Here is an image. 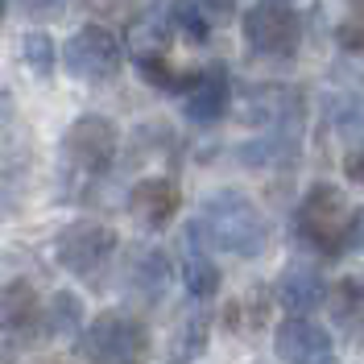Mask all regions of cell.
Listing matches in <instances>:
<instances>
[{"label": "cell", "mask_w": 364, "mask_h": 364, "mask_svg": "<svg viewBox=\"0 0 364 364\" xmlns=\"http://www.w3.org/2000/svg\"><path fill=\"white\" fill-rule=\"evenodd\" d=\"M46 336V311L38 302V290L13 277L0 286V364H17L25 356V348Z\"/></svg>", "instance_id": "277c9868"}, {"label": "cell", "mask_w": 364, "mask_h": 364, "mask_svg": "<svg viewBox=\"0 0 364 364\" xmlns=\"http://www.w3.org/2000/svg\"><path fill=\"white\" fill-rule=\"evenodd\" d=\"M343 174H348L352 182H360V186H364V145H356V149L343 158Z\"/></svg>", "instance_id": "cb8c5ba5"}, {"label": "cell", "mask_w": 364, "mask_h": 364, "mask_svg": "<svg viewBox=\"0 0 364 364\" xmlns=\"http://www.w3.org/2000/svg\"><path fill=\"white\" fill-rule=\"evenodd\" d=\"M170 277H174L170 257L161 249H145V252H136L133 269H129V290H133L141 302H158V298H166V290H170Z\"/></svg>", "instance_id": "9a60e30c"}, {"label": "cell", "mask_w": 364, "mask_h": 364, "mask_svg": "<svg viewBox=\"0 0 364 364\" xmlns=\"http://www.w3.org/2000/svg\"><path fill=\"white\" fill-rule=\"evenodd\" d=\"M116 245H120V236L108 224L75 220V224H67L54 236V261L67 273H75V277H91V273H100L112 261Z\"/></svg>", "instance_id": "ba28073f"}, {"label": "cell", "mask_w": 364, "mask_h": 364, "mask_svg": "<svg viewBox=\"0 0 364 364\" xmlns=\"http://www.w3.org/2000/svg\"><path fill=\"white\" fill-rule=\"evenodd\" d=\"M170 33H174V17L170 13H154V9H141L129 17L124 29V46L129 54H166L170 50Z\"/></svg>", "instance_id": "5bb4252c"}, {"label": "cell", "mask_w": 364, "mask_h": 364, "mask_svg": "<svg viewBox=\"0 0 364 364\" xmlns=\"http://www.w3.org/2000/svg\"><path fill=\"white\" fill-rule=\"evenodd\" d=\"M21 58L38 79H50L54 67H58V46H54V38L46 29H29L21 38Z\"/></svg>", "instance_id": "ac0fdd59"}, {"label": "cell", "mask_w": 364, "mask_h": 364, "mask_svg": "<svg viewBox=\"0 0 364 364\" xmlns=\"http://www.w3.org/2000/svg\"><path fill=\"white\" fill-rule=\"evenodd\" d=\"M120 149V133L108 116L83 112L79 120H70V129L63 133V161L79 178H100L108 174Z\"/></svg>", "instance_id": "52a82bcc"}, {"label": "cell", "mask_w": 364, "mask_h": 364, "mask_svg": "<svg viewBox=\"0 0 364 364\" xmlns=\"http://www.w3.org/2000/svg\"><path fill=\"white\" fill-rule=\"evenodd\" d=\"M331 315L340 327H356L364 318V286L356 282H340L336 286V294H331Z\"/></svg>", "instance_id": "ffe728a7"}, {"label": "cell", "mask_w": 364, "mask_h": 364, "mask_svg": "<svg viewBox=\"0 0 364 364\" xmlns=\"http://www.w3.org/2000/svg\"><path fill=\"white\" fill-rule=\"evenodd\" d=\"M352 236L364 240V207H356V224H352Z\"/></svg>", "instance_id": "d4e9b609"}, {"label": "cell", "mask_w": 364, "mask_h": 364, "mask_svg": "<svg viewBox=\"0 0 364 364\" xmlns=\"http://www.w3.org/2000/svg\"><path fill=\"white\" fill-rule=\"evenodd\" d=\"M273 352L282 364H323L331 356V331L306 315H286L273 327Z\"/></svg>", "instance_id": "9c48e42d"}, {"label": "cell", "mask_w": 364, "mask_h": 364, "mask_svg": "<svg viewBox=\"0 0 364 364\" xmlns=\"http://www.w3.org/2000/svg\"><path fill=\"white\" fill-rule=\"evenodd\" d=\"M199 4L207 9V17H211V21H228V17L240 9V0H199Z\"/></svg>", "instance_id": "603a6c76"}, {"label": "cell", "mask_w": 364, "mask_h": 364, "mask_svg": "<svg viewBox=\"0 0 364 364\" xmlns=\"http://www.w3.org/2000/svg\"><path fill=\"white\" fill-rule=\"evenodd\" d=\"M273 298H277V306H282L286 315H306V311H318V306L331 298V290H327V282H323L315 269L290 265V269L277 273Z\"/></svg>", "instance_id": "7c38bea8"}, {"label": "cell", "mask_w": 364, "mask_h": 364, "mask_svg": "<svg viewBox=\"0 0 364 364\" xmlns=\"http://www.w3.org/2000/svg\"><path fill=\"white\" fill-rule=\"evenodd\" d=\"M75 352L87 364H149L154 336L133 311H100L83 323Z\"/></svg>", "instance_id": "3957f363"}, {"label": "cell", "mask_w": 364, "mask_h": 364, "mask_svg": "<svg viewBox=\"0 0 364 364\" xmlns=\"http://www.w3.org/2000/svg\"><path fill=\"white\" fill-rule=\"evenodd\" d=\"M352 224H356V211L348 207L343 191L331 186V182H315V186L302 195V203L294 207V215H290L294 240L306 245V249L323 252V257H340L343 249L356 245Z\"/></svg>", "instance_id": "7a4b0ae2"}, {"label": "cell", "mask_w": 364, "mask_h": 364, "mask_svg": "<svg viewBox=\"0 0 364 364\" xmlns=\"http://www.w3.org/2000/svg\"><path fill=\"white\" fill-rule=\"evenodd\" d=\"M4 13H9V0H0V21H4Z\"/></svg>", "instance_id": "484cf974"}, {"label": "cell", "mask_w": 364, "mask_h": 364, "mask_svg": "<svg viewBox=\"0 0 364 364\" xmlns=\"http://www.w3.org/2000/svg\"><path fill=\"white\" fill-rule=\"evenodd\" d=\"M228 100H232V79H228L224 67H207L195 75L191 91L182 95V116L191 124H215L224 120Z\"/></svg>", "instance_id": "8fae6325"}, {"label": "cell", "mask_w": 364, "mask_h": 364, "mask_svg": "<svg viewBox=\"0 0 364 364\" xmlns=\"http://www.w3.org/2000/svg\"><path fill=\"white\" fill-rule=\"evenodd\" d=\"M240 33L257 58H294L302 46V17L286 0H257L240 17Z\"/></svg>", "instance_id": "5b68a950"}, {"label": "cell", "mask_w": 364, "mask_h": 364, "mask_svg": "<svg viewBox=\"0 0 364 364\" xmlns=\"http://www.w3.org/2000/svg\"><path fill=\"white\" fill-rule=\"evenodd\" d=\"M182 286H186V294L195 298V302H207V298H215L220 290V265L211 261V252L199 236H191V232H182Z\"/></svg>", "instance_id": "4fadbf2b"}, {"label": "cell", "mask_w": 364, "mask_h": 364, "mask_svg": "<svg viewBox=\"0 0 364 364\" xmlns=\"http://www.w3.org/2000/svg\"><path fill=\"white\" fill-rule=\"evenodd\" d=\"M207 340H211V315L207 311H191V315L178 318L174 336H170V348H166V364H191L207 352Z\"/></svg>", "instance_id": "2e32d148"}, {"label": "cell", "mask_w": 364, "mask_h": 364, "mask_svg": "<svg viewBox=\"0 0 364 364\" xmlns=\"http://www.w3.org/2000/svg\"><path fill=\"white\" fill-rule=\"evenodd\" d=\"M170 17H174V29L195 46H203L207 38H211V25H215L199 0H174V4H170Z\"/></svg>", "instance_id": "d6986e66"}, {"label": "cell", "mask_w": 364, "mask_h": 364, "mask_svg": "<svg viewBox=\"0 0 364 364\" xmlns=\"http://www.w3.org/2000/svg\"><path fill=\"white\" fill-rule=\"evenodd\" d=\"M124 67V50L108 25H83L63 42V70L83 83H108Z\"/></svg>", "instance_id": "8992f818"}, {"label": "cell", "mask_w": 364, "mask_h": 364, "mask_svg": "<svg viewBox=\"0 0 364 364\" xmlns=\"http://www.w3.org/2000/svg\"><path fill=\"white\" fill-rule=\"evenodd\" d=\"M17 4H21L25 17H33V21H54V17L67 13V0H17Z\"/></svg>", "instance_id": "7402d4cb"}, {"label": "cell", "mask_w": 364, "mask_h": 364, "mask_svg": "<svg viewBox=\"0 0 364 364\" xmlns=\"http://www.w3.org/2000/svg\"><path fill=\"white\" fill-rule=\"evenodd\" d=\"M191 236H199L207 249L232 252V257H261L269 245V220L265 211L252 203L245 191L224 186V191H211L195 220L186 228Z\"/></svg>", "instance_id": "6da1fadb"}, {"label": "cell", "mask_w": 364, "mask_h": 364, "mask_svg": "<svg viewBox=\"0 0 364 364\" xmlns=\"http://www.w3.org/2000/svg\"><path fill=\"white\" fill-rule=\"evenodd\" d=\"M178 207H182V191L174 178H141L129 191V211H133L136 224L149 228V232L170 228V220L178 215Z\"/></svg>", "instance_id": "30bf717a"}, {"label": "cell", "mask_w": 364, "mask_h": 364, "mask_svg": "<svg viewBox=\"0 0 364 364\" xmlns=\"http://www.w3.org/2000/svg\"><path fill=\"white\" fill-rule=\"evenodd\" d=\"M336 38H340L343 50L364 54V0H356V9H352V13H348V21L336 29Z\"/></svg>", "instance_id": "44dd1931"}, {"label": "cell", "mask_w": 364, "mask_h": 364, "mask_svg": "<svg viewBox=\"0 0 364 364\" xmlns=\"http://www.w3.org/2000/svg\"><path fill=\"white\" fill-rule=\"evenodd\" d=\"M79 331H83V302L70 290H58V294L50 298V311H46V336L79 340Z\"/></svg>", "instance_id": "e0dca14e"}]
</instances>
